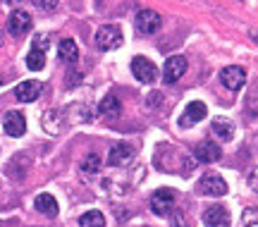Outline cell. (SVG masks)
Masks as SVG:
<instances>
[{"label":"cell","instance_id":"obj_22","mask_svg":"<svg viewBox=\"0 0 258 227\" xmlns=\"http://www.w3.org/2000/svg\"><path fill=\"white\" fill-rule=\"evenodd\" d=\"M170 227H189V222L184 220V215H182V213H175V215H172V222H170Z\"/></svg>","mask_w":258,"mask_h":227},{"label":"cell","instance_id":"obj_8","mask_svg":"<svg viewBox=\"0 0 258 227\" xmlns=\"http://www.w3.org/2000/svg\"><path fill=\"white\" fill-rule=\"evenodd\" d=\"M199 191L203 196H225L227 194V182L222 180L220 175H206L199 182Z\"/></svg>","mask_w":258,"mask_h":227},{"label":"cell","instance_id":"obj_21","mask_svg":"<svg viewBox=\"0 0 258 227\" xmlns=\"http://www.w3.org/2000/svg\"><path fill=\"white\" fill-rule=\"evenodd\" d=\"M101 170V158L96 153H91V155H86L84 158V163H82V173H86V175H96Z\"/></svg>","mask_w":258,"mask_h":227},{"label":"cell","instance_id":"obj_27","mask_svg":"<svg viewBox=\"0 0 258 227\" xmlns=\"http://www.w3.org/2000/svg\"><path fill=\"white\" fill-rule=\"evenodd\" d=\"M0 82H3V77H0Z\"/></svg>","mask_w":258,"mask_h":227},{"label":"cell","instance_id":"obj_20","mask_svg":"<svg viewBox=\"0 0 258 227\" xmlns=\"http://www.w3.org/2000/svg\"><path fill=\"white\" fill-rule=\"evenodd\" d=\"M27 67L29 70H43V67H46V53L31 48V53L27 55Z\"/></svg>","mask_w":258,"mask_h":227},{"label":"cell","instance_id":"obj_24","mask_svg":"<svg viewBox=\"0 0 258 227\" xmlns=\"http://www.w3.org/2000/svg\"><path fill=\"white\" fill-rule=\"evenodd\" d=\"M241 227H258V220H253V213H246V218H244V225Z\"/></svg>","mask_w":258,"mask_h":227},{"label":"cell","instance_id":"obj_17","mask_svg":"<svg viewBox=\"0 0 258 227\" xmlns=\"http://www.w3.org/2000/svg\"><path fill=\"white\" fill-rule=\"evenodd\" d=\"M211 129L220 141H232V136H234V125H232V120H227V118H215Z\"/></svg>","mask_w":258,"mask_h":227},{"label":"cell","instance_id":"obj_6","mask_svg":"<svg viewBox=\"0 0 258 227\" xmlns=\"http://www.w3.org/2000/svg\"><path fill=\"white\" fill-rule=\"evenodd\" d=\"M8 29L10 34H15V36H24L31 29V15L27 10H12L8 17Z\"/></svg>","mask_w":258,"mask_h":227},{"label":"cell","instance_id":"obj_11","mask_svg":"<svg viewBox=\"0 0 258 227\" xmlns=\"http://www.w3.org/2000/svg\"><path fill=\"white\" fill-rule=\"evenodd\" d=\"M206 115H208L206 103H201V100H191V103L184 108V115L179 118V125H182V127H191V125H196V122H201Z\"/></svg>","mask_w":258,"mask_h":227},{"label":"cell","instance_id":"obj_25","mask_svg":"<svg viewBox=\"0 0 258 227\" xmlns=\"http://www.w3.org/2000/svg\"><path fill=\"white\" fill-rule=\"evenodd\" d=\"M249 184H251V189L256 191L258 194V170H253V173H251V177H249Z\"/></svg>","mask_w":258,"mask_h":227},{"label":"cell","instance_id":"obj_26","mask_svg":"<svg viewBox=\"0 0 258 227\" xmlns=\"http://www.w3.org/2000/svg\"><path fill=\"white\" fill-rule=\"evenodd\" d=\"M0 43H3V29H0Z\"/></svg>","mask_w":258,"mask_h":227},{"label":"cell","instance_id":"obj_3","mask_svg":"<svg viewBox=\"0 0 258 227\" xmlns=\"http://www.w3.org/2000/svg\"><path fill=\"white\" fill-rule=\"evenodd\" d=\"M134 24H137L139 34H146V36H151V34H156L158 29H160L163 19H160V15H158L156 10H139Z\"/></svg>","mask_w":258,"mask_h":227},{"label":"cell","instance_id":"obj_16","mask_svg":"<svg viewBox=\"0 0 258 227\" xmlns=\"http://www.w3.org/2000/svg\"><path fill=\"white\" fill-rule=\"evenodd\" d=\"M98 112H101L103 118H108V120H117L120 118V112H122V103L117 100V96H105V98L101 100V105H98Z\"/></svg>","mask_w":258,"mask_h":227},{"label":"cell","instance_id":"obj_10","mask_svg":"<svg viewBox=\"0 0 258 227\" xmlns=\"http://www.w3.org/2000/svg\"><path fill=\"white\" fill-rule=\"evenodd\" d=\"M134 155H137L134 146H129V144H115L110 148V153H108V165H115V167L127 165V163H132V160H134Z\"/></svg>","mask_w":258,"mask_h":227},{"label":"cell","instance_id":"obj_1","mask_svg":"<svg viewBox=\"0 0 258 227\" xmlns=\"http://www.w3.org/2000/svg\"><path fill=\"white\" fill-rule=\"evenodd\" d=\"M122 29L117 24H105L96 31V45L101 48V50H115V48H120L122 45Z\"/></svg>","mask_w":258,"mask_h":227},{"label":"cell","instance_id":"obj_15","mask_svg":"<svg viewBox=\"0 0 258 227\" xmlns=\"http://www.w3.org/2000/svg\"><path fill=\"white\" fill-rule=\"evenodd\" d=\"M34 208L38 213H43L48 218H55L57 215V201L55 196H50V194H38L36 199H34Z\"/></svg>","mask_w":258,"mask_h":227},{"label":"cell","instance_id":"obj_5","mask_svg":"<svg viewBox=\"0 0 258 227\" xmlns=\"http://www.w3.org/2000/svg\"><path fill=\"white\" fill-rule=\"evenodd\" d=\"M186 72V60L182 55H172L165 60V70H163V82L165 84H175L179 82Z\"/></svg>","mask_w":258,"mask_h":227},{"label":"cell","instance_id":"obj_7","mask_svg":"<svg viewBox=\"0 0 258 227\" xmlns=\"http://www.w3.org/2000/svg\"><path fill=\"white\" fill-rule=\"evenodd\" d=\"M220 82L230 91H239L246 84V70H241L239 65H230L220 72Z\"/></svg>","mask_w":258,"mask_h":227},{"label":"cell","instance_id":"obj_12","mask_svg":"<svg viewBox=\"0 0 258 227\" xmlns=\"http://www.w3.org/2000/svg\"><path fill=\"white\" fill-rule=\"evenodd\" d=\"M203 222L206 227H230L232 218L227 208H222V206H211V208L203 210Z\"/></svg>","mask_w":258,"mask_h":227},{"label":"cell","instance_id":"obj_9","mask_svg":"<svg viewBox=\"0 0 258 227\" xmlns=\"http://www.w3.org/2000/svg\"><path fill=\"white\" fill-rule=\"evenodd\" d=\"M3 127H5V134L8 136H22L27 132V120L22 112L17 110H10L3 115Z\"/></svg>","mask_w":258,"mask_h":227},{"label":"cell","instance_id":"obj_2","mask_svg":"<svg viewBox=\"0 0 258 227\" xmlns=\"http://www.w3.org/2000/svg\"><path fill=\"white\" fill-rule=\"evenodd\" d=\"M175 203H177V194L172 189H158L153 196H151V210L160 215V218H165L170 215L172 210H175Z\"/></svg>","mask_w":258,"mask_h":227},{"label":"cell","instance_id":"obj_14","mask_svg":"<svg viewBox=\"0 0 258 227\" xmlns=\"http://www.w3.org/2000/svg\"><path fill=\"white\" fill-rule=\"evenodd\" d=\"M41 89H43L41 82L29 79V82H22L17 89H15V96H17V100H22V103H31V100H36L38 96H41Z\"/></svg>","mask_w":258,"mask_h":227},{"label":"cell","instance_id":"obj_13","mask_svg":"<svg viewBox=\"0 0 258 227\" xmlns=\"http://www.w3.org/2000/svg\"><path fill=\"white\" fill-rule=\"evenodd\" d=\"M194 155L201 163H215V160H220L222 148L218 144H213V141H201V144L194 146Z\"/></svg>","mask_w":258,"mask_h":227},{"label":"cell","instance_id":"obj_19","mask_svg":"<svg viewBox=\"0 0 258 227\" xmlns=\"http://www.w3.org/2000/svg\"><path fill=\"white\" fill-rule=\"evenodd\" d=\"M79 227H105V215L101 210H89L79 218Z\"/></svg>","mask_w":258,"mask_h":227},{"label":"cell","instance_id":"obj_4","mask_svg":"<svg viewBox=\"0 0 258 227\" xmlns=\"http://www.w3.org/2000/svg\"><path fill=\"white\" fill-rule=\"evenodd\" d=\"M132 74L137 77L141 84H151L153 79H156V65L151 63L148 58H144V55H137L134 60H132Z\"/></svg>","mask_w":258,"mask_h":227},{"label":"cell","instance_id":"obj_23","mask_svg":"<svg viewBox=\"0 0 258 227\" xmlns=\"http://www.w3.org/2000/svg\"><path fill=\"white\" fill-rule=\"evenodd\" d=\"M36 8H43V10H55V8H57V3H55V0H50V3H48V0H36Z\"/></svg>","mask_w":258,"mask_h":227},{"label":"cell","instance_id":"obj_18","mask_svg":"<svg viewBox=\"0 0 258 227\" xmlns=\"http://www.w3.org/2000/svg\"><path fill=\"white\" fill-rule=\"evenodd\" d=\"M57 55H60V60L67 65H74L79 60V50H77V43H74L72 38H62L60 45H57Z\"/></svg>","mask_w":258,"mask_h":227}]
</instances>
